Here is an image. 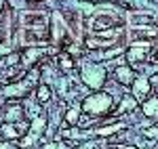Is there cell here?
<instances>
[{
    "instance_id": "4fadbf2b",
    "label": "cell",
    "mask_w": 158,
    "mask_h": 149,
    "mask_svg": "<svg viewBox=\"0 0 158 149\" xmlns=\"http://www.w3.org/2000/svg\"><path fill=\"white\" fill-rule=\"evenodd\" d=\"M122 49H108V50H101V53H93L91 59L93 61H108V59H114L116 55H120Z\"/></svg>"
},
{
    "instance_id": "2e32d148",
    "label": "cell",
    "mask_w": 158,
    "mask_h": 149,
    "mask_svg": "<svg viewBox=\"0 0 158 149\" xmlns=\"http://www.w3.org/2000/svg\"><path fill=\"white\" fill-rule=\"evenodd\" d=\"M80 112H82L80 105H74L72 109H68V112H65V126L78 124V120H80Z\"/></svg>"
},
{
    "instance_id": "5bb4252c",
    "label": "cell",
    "mask_w": 158,
    "mask_h": 149,
    "mask_svg": "<svg viewBox=\"0 0 158 149\" xmlns=\"http://www.w3.org/2000/svg\"><path fill=\"white\" fill-rule=\"evenodd\" d=\"M122 128H124L122 122H118V124H110V126H99L97 130H95V135H97V137H110V135L118 132V130H122Z\"/></svg>"
},
{
    "instance_id": "7a4b0ae2",
    "label": "cell",
    "mask_w": 158,
    "mask_h": 149,
    "mask_svg": "<svg viewBox=\"0 0 158 149\" xmlns=\"http://www.w3.org/2000/svg\"><path fill=\"white\" fill-rule=\"evenodd\" d=\"M80 76H82V82H85L86 86L97 88V90L106 82V69L99 67V65H86V67H82Z\"/></svg>"
},
{
    "instance_id": "3957f363",
    "label": "cell",
    "mask_w": 158,
    "mask_h": 149,
    "mask_svg": "<svg viewBox=\"0 0 158 149\" xmlns=\"http://www.w3.org/2000/svg\"><path fill=\"white\" fill-rule=\"evenodd\" d=\"M148 46H150V42H135L131 49L127 50V59L131 65H139V63H143L148 59Z\"/></svg>"
},
{
    "instance_id": "ac0fdd59",
    "label": "cell",
    "mask_w": 158,
    "mask_h": 149,
    "mask_svg": "<svg viewBox=\"0 0 158 149\" xmlns=\"http://www.w3.org/2000/svg\"><path fill=\"white\" fill-rule=\"evenodd\" d=\"M36 97L40 103H47L51 99V86L49 84H38V90H36Z\"/></svg>"
},
{
    "instance_id": "52a82bcc",
    "label": "cell",
    "mask_w": 158,
    "mask_h": 149,
    "mask_svg": "<svg viewBox=\"0 0 158 149\" xmlns=\"http://www.w3.org/2000/svg\"><path fill=\"white\" fill-rule=\"evenodd\" d=\"M133 97H146L148 92L152 90V86H150V78H146V76H137L133 82ZM148 99V97H146Z\"/></svg>"
},
{
    "instance_id": "5b68a950",
    "label": "cell",
    "mask_w": 158,
    "mask_h": 149,
    "mask_svg": "<svg viewBox=\"0 0 158 149\" xmlns=\"http://www.w3.org/2000/svg\"><path fill=\"white\" fill-rule=\"evenodd\" d=\"M141 112L146 118H150V122H156L158 120V97H148L141 103Z\"/></svg>"
},
{
    "instance_id": "e0dca14e",
    "label": "cell",
    "mask_w": 158,
    "mask_h": 149,
    "mask_svg": "<svg viewBox=\"0 0 158 149\" xmlns=\"http://www.w3.org/2000/svg\"><path fill=\"white\" fill-rule=\"evenodd\" d=\"M85 44H86V49H101V46H112L114 42H112V40H110V42H103V40H99V38L89 36L85 40Z\"/></svg>"
},
{
    "instance_id": "7402d4cb",
    "label": "cell",
    "mask_w": 158,
    "mask_h": 149,
    "mask_svg": "<svg viewBox=\"0 0 158 149\" xmlns=\"http://www.w3.org/2000/svg\"><path fill=\"white\" fill-rule=\"evenodd\" d=\"M154 61H158V50H156V55H154Z\"/></svg>"
},
{
    "instance_id": "7c38bea8",
    "label": "cell",
    "mask_w": 158,
    "mask_h": 149,
    "mask_svg": "<svg viewBox=\"0 0 158 149\" xmlns=\"http://www.w3.org/2000/svg\"><path fill=\"white\" fill-rule=\"evenodd\" d=\"M19 61H21V55H19V53H9L4 59H0V69H6V72H9V69H13Z\"/></svg>"
},
{
    "instance_id": "44dd1931",
    "label": "cell",
    "mask_w": 158,
    "mask_h": 149,
    "mask_svg": "<svg viewBox=\"0 0 158 149\" xmlns=\"http://www.w3.org/2000/svg\"><path fill=\"white\" fill-rule=\"evenodd\" d=\"M0 149H19V145H13L9 141H0Z\"/></svg>"
},
{
    "instance_id": "30bf717a",
    "label": "cell",
    "mask_w": 158,
    "mask_h": 149,
    "mask_svg": "<svg viewBox=\"0 0 158 149\" xmlns=\"http://www.w3.org/2000/svg\"><path fill=\"white\" fill-rule=\"evenodd\" d=\"M21 116H23V107L21 105H9L6 107V113H4V120L11 122V124H17L21 120Z\"/></svg>"
},
{
    "instance_id": "9c48e42d",
    "label": "cell",
    "mask_w": 158,
    "mask_h": 149,
    "mask_svg": "<svg viewBox=\"0 0 158 149\" xmlns=\"http://www.w3.org/2000/svg\"><path fill=\"white\" fill-rule=\"evenodd\" d=\"M135 78H137V76H135V72H133V69H129V67H124V65L116 69V80H118L120 84H124V86L133 84Z\"/></svg>"
},
{
    "instance_id": "6da1fadb",
    "label": "cell",
    "mask_w": 158,
    "mask_h": 149,
    "mask_svg": "<svg viewBox=\"0 0 158 149\" xmlns=\"http://www.w3.org/2000/svg\"><path fill=\"white\" fill-rule=\"evenodd\" d=\"M80 107H82V112L86 113H93V116H101V113H108L110 107H112V97H110L108 92H93V95H89L82 103H80Z\"/></svg>"
},
{
    "instance_id": "d6986e66",
    "label": "cell",
    "mask_w": 158,
    "mask_h": 149,
    "mask_svg": "<svg viewBox=\"0 0 158 149\" xmlns=\"http://www.w3.org/2000/svg\"><path fill=\"white\" fill-rule=\"evenodd\" d=\"M59 67L63 69V72H70V69H74V59L70 57V53H63V55H59Z\"/></svg>"
},
{
    "instance_id": "ffe728a7",
    "label": "cell",
    "mask_w": 158,
    "mask_h": 149,
    "mask_svg": "<svg viewBox=\"0 0 158 149\" xmlns=\"http://www.w3.org/2000/svg\"><path fill=\"white\" fill-rule=\"evenodd\" d=\"M143 135H146L148 139H156V137H158V126H152V128H148Z\"/></svg>"
},
{
    "instance_id": "8992f818",
    "label": "cell",
    "mask_w": 158,
    "mask_h": 149,
    "mask_svg": "<svg viewBox=\"0 0 158 149\" xmlns=\"http://www.w3.org/2000/svg\"><path fill=\"white\" fill-rule=\"evenodd\" d=\"M51 27H53V40H61V38L65 36V19H63L61 13H53Z\"/></svg>"
},
{
    "instance_id": "ba28073f",
    "label": "cell",
    "mask_w": 158,
    "mask_h": 149,
    "mask_svg": "<svg viewBox=\"0 0 158 149\" xmlns=\"http://www.w3.org/2000/svg\"><path fill=\"white\" fill-rule=\"evenodd\" d=\"M47 50L44 49H36V46H30V49L23 50V55H21V61H23V65H30V63H36L42 55H44Z\"/></svg>"
},
{
    "instance_id": "9a60e30c",
    "label": "cell",
    "mask_w": 158,
    "mask_h": 149,
    "mask_svg": "<svg viewBox=\"0 0 158 149\" xmlns=\"http://www.w3.org/2000/svg\"><path fill=\"white\" fill-rule=\"evenodd\" d=\"M2 137L6 141H13V139H19V130H17V124H11V122H4L2 124Z\"/></svg>"
},
{
    "instance_id": "8fae6325",
    "label": "cell",
    "mask_w": 158,
    "mask_h": 149,
    "mask_svg": "<svg viewBox=\"0 0 158 149\" xmlns=\"http://www.w3.org/2000/svg\"><path fill=\"white\" fill-rule=\"evenodd\" d=\"M135 107H137V101H135V97H131V95H127V97H122V101H120V105L116 107V112L114 113H124V112H133Z\"/></svg>"
},
{
    "instance_id": "277c9868",
    "label": "cell",
    "mask_w": 158,
    "mask_h": 149,
    "mask_svg": "<svg viewBox=\"0 0 158 149\" xmlns=\"http://www.w3.org/2000/svg\"><path fill=\"white\" fill-rule=\"evenodd\" d=\"M91 25H93V29H99V34H101V32L114 29L116 21H114V17H112V15H108V13H101V15H97V17L91 21Z\"/></svg>"
}]
</instances>
